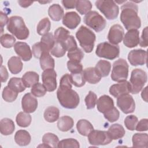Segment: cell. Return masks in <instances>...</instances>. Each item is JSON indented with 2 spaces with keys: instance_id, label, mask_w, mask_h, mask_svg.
Here are the masks:
<instances>
[{
  "instance_id": "c3c4849f",
  "label": "cell",
  "mask_w": 148,
  "mask_h": 148,
  "mask_svg": "<svg viewBox=\"0 0 148 148\" xmlns=\"http://www.w3.org/2000/svg\"><path fill=\"white\" fill-rule=\"evenodd\" d=\"M40 42L43 44H44L50 51L51 49H52L55 43L56 40L53 34L49 32L42 36L40 39Z\"/></svg>"
},
{
  "instance_id": "11a10c76",
  "label": "cell",
  "mask_w": 148,
  "mask_h": 148,
  "mask_svg": "<svg viewBox=\"0 0 148 148\" xmlns=\"http://www.w3.org/2000/svg\"><path fill=\"white\" fill-rule=\"evenodd\" d=\"M148 128V120L147 119H141L138 122L135 130L138 131H146Z\"/></svg>"
},
{
  "instance_id": "d6986e66",
  "label": "cell",
  "mask_w": 148,
  "mask_h": 148,
  "mask_svg": "<svg viewBox=\"0 0 148 148\" xmlns=\"http://www.w3.org/2000/svg\"><path fill=\"white\" fill-rule=\"evenodd\" d=\"M80 21V16L75 12H66L62 18V24L71 29L76 28Z\"/></svg>"
},
{
  "instance_id": "277c9868",
  "label": "cell",
  "mask_w": 148,
  "mask_h": 148,
  "mask_svg": "<svg viewBox=\"0 0 148 148\" xmlns=\"http://www.w3.org/2000/svg\"><path fill=\"white\" fill-rule=\"evenodd\" d=\"M76 37L82 48L86 53H91L94 46L96 36L95 34L87 27L82 25L76 33Z\"/></svg>"
},
{
  "instance_id": "e0dca14e",
  "label": "cell",
  "mask_w": 148,
  "mask_h": 148,
  "mask_svg": "<svg viewBox=\"0 0 148 148\" xmlns=\"http://www.w3.org/2000/svg\"><path fill=\"white\" fill-rule=\"evenodd\" d=\"M16 53L24 61H28L32 58V54L29 46L23 42H17L14 46Z\"/></svg>"
},
{
  "instance_id": "484cf974",
  "label": "cell",
  "mask_w": 148,
  "mask_h": 148,
  "mask_svg": "<svg viewBox=\"0 0 148 148\" xmlns=\"http://www.w3.org/2000/svg\"><path fill=\"white\" fill-rule=\"evenodd\" d=\"M15 129V125L13 120L8 118L2 119L0 121V131L3 135L12 134Z\"/></svg>"
},
{
  "instance_id": "74e56055",
  "label": "cell",
  "mask_w": 148,
  "mask_h": 148,
  "mask_svg": "<svg viewBox=\"0 0 148 148\" xmlns=\"http://www.w3.org/2000/svg\"><path fill=\"white\" fill-rule=\"evenodd\" d=\"M76 8L80 14H86L90 12L92 8V4L90 1L79 0L76 2Z\"/></svg>"
},
{
  "instance_id": "44dd1931",
  "label": "cell",
  "mask_w": 148,
  "mask_h": 148,
  "mask_svg": "<svg viewBox=\"0 0 148 148\" xmlns=\"http://www.w3.org/2000/svg\"><path fill=\"white\" fill-rule=\"evenodd\" d=\"M83 73L85 80L90 84H96L101 79V76L98 74L95 68H87L83 71Z\"/></svg>"
},
{
  "instance_id": "9c48e42d",
  "label": "cell",
  "mask_w": 148,
  "mask_h": 148,
  "mask_svg": "<svg viewBox=\"0 0 148 148\" xmlns=\"http://www.w3.org/2000/svg\"><path fill=\"white\" fill-rule=\"evenodd\" d=\"M84 23L95 32L102 31L106 27L105 18L96 11H90L84 17Z\"/></svg>"
},
{
  "instance_id": "5b68a950",
  "label": "cell",
  "mask_w": 148,
  "mask_h": 148,
  "mask_svg": "<svg viewBox=\"0 0 148 148\" xmlns=\"http://www.w3.org/2000/svg\"><path fill=\"white\" fill-rule=\"evenodd\" d=\"M95 6L108 20H114L119 15V6L113 1L98 0L95 2Z\"/></svg>"
},
{
  "instance_id": "94428289",
  "label": "cell",
  "mask_w": 148,
  "mask_h": 148,
  "mask_svg": "<svg viewBox=\"0 0 148 148\" xmlns=\"http://www.w3.org/2000/svg\"><path fill=\"white\" fill-rule=\"evenodd\" d=\"M18 3L20 6L23 8H27L31 5L34 3V2L29 1H18Z\"/></svg>"
},
{
  "instance_id": "2e32d148",
  "label": "cell",
  "mask_w": 148,
  "mask_h": 148,
  "mask_svg": "<svg viewBox=\"0 0 148 148\" xmlns=\"http://www.w3.org/2000/svg\"><path fill=\"white\" fill-rule=\"evenodd\" d=\"M21 106L24 112L30 113L34 112L38 107V101L31 93L25 94L21 99Z\"/></svg>"
},
{
  "instance_id": "91938a15",
  "label": "cell",
  "mask_w": 148,
  "mask_h": 148,
  "mask_svg": "<svg viewBox=\"0 0 148 148\" xmlns=\"http://www.w3.org/2000/svg\"><path fill=\"white\" fill-rule=\"evenodd\" d=\"M8 72L7 71L5 66L2 65L1 68V82H5L8 78Z\"/></svg>"
},
{
  "instance_id": "4316f807",
  "label": "cell",
  "mask_w": 148,
  "mask_h": 148,
  "mask_svg": "<svg viewBox=\"0 0 148 148\" xmlns=\"http://www.w3.org/2000/svg\"><path fill=\"white\" fill-rule=\"evenodd\" d=\"M76 128L78 132L84 136H88L91 131L94 130L91 123L87 120L80 119L76 124Z\"/></svg>"
},
{
  "instance_id": "f546056e",
  "label": "cell",
  "mask_w": 148,
  "mask_h": 148,
  "mask_svg": "<svg viewBox=\"0 0 148 148\" xmlns=\"http://www.w3.org/2000/svg\"><path fill=\"white\" fill-rule=\"evenodd\" d=\"M74 121L72 117L68 116H64L61 117L57 122V127L58 129L63 132H66L73 127Z\"/></svg>"
},
{
  "instance_id": "836d02e7",
  "label": "cell",
  "mask_w": 148,
  "mask_h": 148,
  "mask_svg": "<svg viewBox=\"0 0 148 148\" xmlns=\"http://www.w3.org/2000/svg\"><path fill=\"white\" fill-rule=\"evenodd\" d=\"M39 60L40 67L43 71L48 69H54L55 66L54 60L50 56L49 53L43 54Z\"/></svg>"
},
{
  "instance_id": "603a6c76",
  "label": "cell",
  "mask_w": 148,
  "mask_h": 148,
  "mask_svg": "<svg viewBox=\"0 0 148 148\" xmlns=\"http://www.w3.org/2000/svg\"><path fill=\"white\" fill-rule=\"evenodd\" d=\"M31 139L29 133L23 130L17 131L14 135V140L16 143L21 146H24L29 145L31 142Z\"/></svg>"
},
{
  "instance_id": "ffe728a7",
  "label": "cell",
  "mask_w": 148,
  "mask_h": 148,
  "mask_svg": "<svg viewBox=\"0 0 148 148\" xmlns=\"http://www.w3.org/2000/svg\"><path fill=\"white\" fill-rule=\"evenodd\" d=\"M96 104L98 110L102 113H105L114 106L113 99L107 95L101 96L97 99Z\"/></svg>"
},
{
  "instance_id": "9f6ffc18",
  "label": "cell",
  "mask_w": 148,
  "mask_h": 148,
  "mask_svg": "<svg viewBox=\"0 0 148 148\" xmlns=\"http://www.w3.org/2000/svg\"><path fill=\"white\" fill-rule=\"evenodd\" d=\"M139 44L143 47H146L147 46V27H146L143 29Z\"/></svg>"
},
{
  "instance_id": "7bdbcfd3",
  "label": "cell",
  "mask_w": 148,
  "mask_h": 148,
  "mask_svg": "<svg viewBox=\"0 0 148 148\" xmlns=\"http://www.w3.org/2000/svg\"><path fill=\"white\" fill-rule=\"evenodd\" d=\"M0 42L1 45L5 48H10L14 46L16 42L15 38L10 34H5L1 36Z\"/></svg>"
},
{
  "instance_id": "f6af8a7d",
  "label": "cell",
  "mask_w": 148,
  "mask_h": 148,
  "mask_svg": "<svg viewBox=\"0 0 148 148\" xmlns=\"http://www.w3.org/2000/svg\"><path fill=\"white\" fill-rule=\"evenodd\" d=\"M50 52L53 56L59 58L63 57L65 55L66 53V50L65 49L61 42L56 41L53 47L50 50Z\"/></svg>"
},
{
  "instance_id": "83f0119b",
  "label": "cell",
  "mask_w": 148,
  "mask_h": 148,
  "mask_svg": "<svg viewBox=\"0 0 148 148\" xmlns=\"http://www.w3.org/2000/svg\"><path fill=\"white\" fill-rule=\"evenodd\" d=\"M8 66L10 72L13 74L20 73L23 69V63L20 57H12L8 62Z\"/></svg>"
},
{
  "instance_id": "ac0fdd59",
  "label": "cell",
  "mask_w": 148,
  "mask_h": 148,
  "mask_svg": "<svg viewBox=\"0 0 148 148\" xmlns=\"http://www.w3.org/2000/svg\"><path fill=\"white\" fill-rule=\"evenodd\" d=\"M139 32L138 29H130L123 37L124 45L128 47H136L139 43Z\"/></svg>"
},
{
  "instance_id": "4fadbf2b",
  "label": "cell",
  "mask_w": 148,
  "mask_h": 148,
  "mask_svg": "<svg viewBox=\"0 0 148 148\" xmlns=\"http://www.w3.org/2000/svg\"><path fill=\"white\" fill-rule=\"evenodd\" d=\"M128 60L133 66L143 65L146 63L147 51L142 49L132 50L128 53Z\"/></svg>"
},
{
  "instance_id": "bcb514c9",
  "label": "cell",
  "mask_w": 148,
  "mask_h": 148,
  "mask_svg": "<svg viewBox=\"0 0 148 148\" xmlns=\"http://www.w3.org/2000/svg\"><path fill=\"white\" fill-rule=\"evenodd\" d=\"M31 91V94L35 97H41L46 94L47 90L43 84L37 83L32 87Z\"/></svg>"
},
{
  "instance_id": "ee69618b",
  "label": "cell",
  "mask_w": 148,
  "mask_h": 148,
  "mask_svg": "<svg viewBox=\"0 0 148 148\" xmlns=\"http://www.w3.org/2000/svg\"><path fill=\"white\" fill-rule=\"evenodd\" d=\"M68 57L71 61L80 62L84 57V53L80 48H76L72 50L69 51L67 54Z\"/></svg>"
},
{
  "instance_id": "f1b7e54d",
  "label": "cell",
  "mask_w": 148,
  "mask_h": 148,
  "mask_svg": "<svg viewBox=\"0 0 148 148\" xmlns=\"http://www.w3.org/2000/svg\"><path fill=\"white\" fill-rule=\"evenodd\" d=\"M39 79V75L34 71L27 72L22 77V80L26 87H32L34 84L38 83Z\"/></svg>"
},
{
  "instance_id": "6125c7cd",
  "label": "cell",
  "mask_w": 148,
  "mask_h": 148,
  "mask_svg": "<svg viewBox=\"0 0 148 148\" xmlns=\"http://www.w3.org/2000/svg\"><path fill=\"white\" fill-rule=\"evenodd\" d=\"M147 86H146L144 90H142L141 93V96L142 99L145 101V102H147Z\"/></svg>"
},
{
  "instance_id": "1f68e13d",
  "label": "cell",
  "mask_w": 148,
  "mask_h": 148,
  "mask_svg": "<svg viewBox=\"0 0 148 148\" xmlns=\"http://www.w3.org/2000/svg\"><path fill=\"white\" fill-rule=\"evenodd\" d=\"M95 68L101 77H106L110 72L111 64L108 61L99 60L97 63Z\"/></svg>"
},
{
  "instance_id": "3957f363",
  "label": "cell",
  "mask_w": 148,
  "mask_h": 148,
  "mask_svg": "<svg viewBox=\"0 0 148 148\" xmlns=\"http://www.w3.org/2000/svg\"><path fill=\"white\" fill-rule=\"evenodd\" d=\"M7 29L18 39L25 40L29 36V31L21 17L14 16L9 18Z\"/></svg>"
},
{
  "instance_id": "680465c9",
  "label": "cell",
  "mask_w": 148,
  "mask_h": 148,
  "mask_svg": "<svg viewBox=\"0 0 148 148\" xmlns=\"http://www.w3.org/2000/svg\"><path fill=\"white\" fill-rule=\"evenodd\" d=\"M77 1H62L61 2L65 8L69 9H73L76 7Z\"/></svg>"
},
{
  "instance_id": "816d5d0a",
  "label": "cell",
  "mask_w": 148,
  "mask_h": 148,
  "mask_svg": "<svg viewBox=\"0 0 148 148\" xmlns=\"http://www.w3.org/2000/svg\"><path fill=\"white\" fill-rule=\"evenodd\" d=\"M80 147L79 142L73 138H68L63 139L59 142L58 147Z\"/></svg>"
},
{
  "instance_id": "ab89813d",
  "label": "cell",
  "mask_w": 148,
  "mask_h": 148,
  "mask_svg": "<svg viewBox=\"0 0 148 148\" xmlns=\"http://www.w3.org/2000/svg\"><path fill=\"white\" fill-rule=\"evenodd\" d=\"M18 95V92H15L8 86L5 87L2 91V98L8 102H12L16 100Z\"/></svg>"
},
{
  "instance_id": "b9f144b4",
  "label": "cell",
  "mask_w": 148,
  "mask_h": 148,
  "mask_svg": "<svg viewBox=\"0 0 148 148\" xmlns=\"http://www.w3.org/2000/svg\"><path fill=\"white\" fill-rule=\"evenodd\" d=\"M72 84L77 87H80L85 84L86 80L84 77L83 71L76 73H71L70 75Z\"/></svg>"
},
{
  "instance_id": "7dc6e473",
  "label": "cell",
  "mask_w": 148,
  "mask_h": 148,
  "mask_svg": "<svg viewBox=\"0 0 148 148\" xmlns=\"http://www.w3.org/2000/svg\"><path fill=\"white\" fill-rule=\"evenodd\" d=\"M84 101L87 109H93L97 103V96L94 92L90 91L88 94L86 95Z\"/></svg>"
},
{
  "instance_id": "9a60e30c",
  "label": "cell",
  "mask_w": 148,
  "mask_h": 148,
  "mask_svg": "<svg viewBox=\"0 0 148 148\" xmlns=\"http://www.w3.org/2000/svg\"><path fill=\"white\" fill-rule=\"evenodd\" d=\"M130 92L131 84L129 82L126 80L113 84L109 88V93L112 96L116 98H118L122 95L128 94Z\"/></svg>"
},
{
  "instance_id": "f907efd6",
  "label": "cell",
  "mask_w": 148,
  "mask_h": 148,
  "mask_svg": "<svg viewBox=\"0 0 148 148\" xmlns=\"http://www.w3.org/2000/svg\"><path fill=\"white\" fill-rule=\"evenodd\" d=\"M138 122V117L134 115L127 116L125 118V120L124 121L126 128L130 131H134L135 130Z\"/></svg>"
},
{
  "instance_id": "8fae6325",
  "label": "cell",
  "mask_w": 148,
  "mask_h": 148,
  "mask_svg": "<svg viewBox=\"0 0 148 148\" xmlns=\"http://www.w3.org/2000/svg\"><path fill=\"white\" fill-rule=\"evenodd\" d=\"M117 105L120 110L125 114H129L134 112L135 109V103L132 97L125 94L117 98Z\"/></svg>"
},
{
  "instance_id": "52a82bcc",
  "label": "cell",
  "mask_w": 148,
  "mask_h": 148,
  "mask_svg": "<svg viewBox=\"0 0 148 148\" xmlns=\"http://www.w3.org/2000/svg\"><path fill=\"white\" fill-rule=\"evenodd\" d=\"M95 54L99 57L105 58L108 60H114L119 57L120 48L118 45H114L104 42L97 45Z\"/></svg>"
},
{
  "instance_id": "7a4b0ae2",
  "label": "cell",
  "mask_w": 148,
  "mask_h": 148,
  "mask_svg": "<svg viewBox=\"0 0 148 148\" xmlns=\"http://www.w3.org/2000/svg\"><path fill=\"white\" fill-rule=\"evenodd\" d=\"M57 96L61 105L66 109H75L80 102L79 96L72 89V86L60 84L57 91Z\"/></svg>"
},
{
  "instance_id": "db71d44e",
  "label": "cell",
  "mask_w": 148,
  "mask_h": 148,
  "mask_svg": "<svg viewBox=\"0 0 148 148\" xmlns=\"http://www.w3.org/2000/svg\"><path fill=\"white\" fill-rule=\"evenodd\" d=\"M67 68L71 73H76L83 71V66L82 64L73 61L69 60L67 62Z\"/></svg>"
},
{
  "instance_id": "e575fe53",
  "label": "cell",
  "mask_w": 148,
  "mask_h": 148,
  "mask_svg": "<svg viewBox=\"0 0 148 148\" xmlns=\"http://www.w3.org/2000/svg\"><path fill=\"white\" fill-rule=\"evenodd\" d=\"M31 116L27 112H19L16 118V121L18 126L21 127H27L31 123Z\"/></svg>"
},
{
  "instance_id": "8d00e7d4",
  "label": "cell",
  "mask_w": 148,
  "mask_h": 148,
  "mask_svg": "<svg viewBox=\"0 0 148 148\" xmlns=\"http://www.w3.org/2000/svg\"><path fill=\"white\" fill-rule=\"evenodd\" d=\"M32 52L35 58H40L43 54L49 53L50 50L44 44L40 42L35 43L32 46Z\"/></svg>"
},
{
  "instance_id": "7c38bea8",
  "label": "cell",
  "mask_w": 148,
  "mask_h": 148,
  "mask_svg": "<svg viewBox=\"0 0 148 148\" xmlns=\"http://www.w3.org/2000/svg\"><path fill=\"white\" fill-rule=\"evenodd\" d=\"M57 73L54 69L45 70L42 74V79L47 91L51 92L57 88Z\"/></svg>"
},
{
  "instance_id": "4dcf8cb0",
  "label": "cell",
  "mask_w": 148,
  "mask_h": 148,
  "mask_svg": "<svg viewBox=\"0 0 148 148\" xmlns=\"http://www.w3.org/2000/svg\"><path fill=\"white\" fill-rule=\"evenodd\" d=\"M59 116L60 110L55 106H49L47 108L43 114L45 120L49 123H54L58 120Z\"/></svg>"
},
{
  "instance_id": "7402d4cb",
  "label": "cell",
  "mask_w": 148,
  "mask_h": 148,
  "mask_svg": "<svg viewBox=\"0 0 148 148\" xmlns=\"http://www.w3.org/2000/svg\"><path fill=\"white\" fill-rule=\"evenodd\" d=\"M107 132L112 140H117L122 138L125 133L124 127L119 124L112 125Z\"/></svg>"
},
{
  "instance_id": "d6a6232c",
  "label": "cell",
  "mask_w": 148,
  "mask_h": 148,
  "mask_svg": "<svg viewBox=\"0 0 148 148\" xmlns=\"http://www.w3.org/2000/svg\"><path fill=\"white\" fill-rule=\"evenodd\" d=\"M8 86L18 93L24 91L26 88L22 80V79L16 77H12L9 80L8 83Z\"/></svg>"
},
{
  "instance_id": "5bb4252c",
  "label": "cell",
  "mask_w": 148,
  "mask_h": 148,
  "mask_svg": "<svg viewBox=\"0 0 148 148\" xmlns=\"http://www.w3.org/2000/svg\"><path fill=\"white\" fill-rule=\"evenodd\" d=\"M124 34L123 28L119 24H114L110 27L109 31L108 39L111 44L117 45L123 39Z\"/></svg>"
},
{
  "instance_id": "d4e9b609",
  "label": "cell",
  "mask_w": 148,
  "mask_h": 148,
  "mask_svg": "<svg viewBox=\"0 0 148 148\" xmlns=\"http://www.w3.org/2000/svg\"><path fill=\"white\" fill-rule=\"evenodd\" d=\"M64 10L58 3L51 5L48 9V14L51 20L56 21H60L64 17Z\"/></svg>"
},
{
  "instance_id": "f5cc1de1",
  "label": "cell",
  "mask_w": 148,
  "mask_h": 148,
  "mask_svg": "<svg viewBox=\"0 0 148 148\" xmlns=\"http://www.w3.org/2000/svg\"><path fill=\"white\" fill-rule=\"evenodd\" d=\"M70 35L69 31L66 29L61 27L58 28L54 32V39L56 41L61 42L64 40L68 35Z\"/></svg>"
},
{
  "instance_id": "d590c367",
  "label": "cell",
  "mask_w": 148,
  "mask_h": 148,
  "mask_svg": "<svg viewBox=\"0 0 148 148\" xmlns=\"http://www.w3.org/2000/svg\"><path fill=\"white\" fill-rule=\"evenodd\" d=\"M59 142L58 136L51 132L46 133L42 137L43 143L49 147H58Z\"/></svg>"
},
{
  "instance_id": "f35d334b",
  "label": "cell",
  "mask_w": 148,
  "mask_h": 148,
  "mask_svg": "<svg viewBox=\"0 0 148 148\" xmlns=\"http://www.w3.org/2000/svg\"><path fill=\"white\" fill-rule=\"evenodd\" d=\"M51 23L48 18H43L38 23L37 25V32L40 35H44L47 33L50 29Z\"/></svg>"
},
{
  "instance_id": "6f0895ef",
  "label": "cell",
  "mask_w": 148,
  "mask_h": 148,
  "mask_svg": "<svg viewBox=\"0 0 148 148\" xmlns=\"http://www.w3.org/2000/svg\"><path fill=\"white\" fill-rule=\"evenodd\" d=\"M9 18L8 17V16L3 13L2 11L0 12V24H1V34H2L3 33V27L8 23Z\"/></svg>"
},
{
  "instance_id": "60d3db41",
  "label": "cell",
  "mask_w": 148,
  "mask_h": 148,
  "mask_svg": "<svg viewBox=\"0 0 148 148\" xmlns=\"http://www.w3.org/2000/svg\"><path fill=\"white\" fill-rule=\"evenodd\" d=\"M60 42L62 43L66 51H69L77 47L76 42L72 35H68L64 40Z\"/></svg>"
},
{
  "instance_id": "ba28073f",
  "label": "cell",
  "mask_w": 148,
  "mask_h": 148,
  "mask_svg": "<svg viewBox=\"0 0 148 148\" xmlns=\"http://www.w3.org/2000/svg\"><path fill=\"white\" fill-rule=\"evenodd\" d=\"M128 63L123 58L114 61L111 73L112 79L117 82L126 80L128 76Z\"/></svg>"
},
{
  "instance_id": "8992f818",
  "label": "cell",
  "mask_w": 148,
  "mask_h": 148,
  "mask_svg": "<svg viewBox=\"0 0 148 148\" xmlns=\"http://www.w3.org/2000/svg\"><path fill=\"white\" fill-rule=\"evenodd\" d=\"M147 76L145 71L141 69H134L131 75V92L133 94H138L143 88L147 82Z\"/></svg>"
},
{
  "instance_id": "cb8c5ba5",
  "label": "cell",
  "mask_w": 148,
  "mask_h": 148,
  "mask_svg": "<svg viewBox=\"0 0 148 148\" xmlns=\"http://www.w3.org/2000/svg\"><path fill=\"white\" fill-rule=\"evenodd\" d=\"M148 135L146 133H136L132 136V147L139 148L147 147Z\"/></svg>"
},
{
  "instance_id": "30bf717a",
  "label": "cell",
  "mask_w": 148,
  "mask_h": 148,
  "mask_svg": "<svg viewBox=\"0 0 148 148\" xmlns=\"http://www.w3.org/2000/svg\"><path fill=\"white\" fill-rule=\"evenodd\" d=\"M88 140L91 145L95 146L106 145L112 141L108 132L94 130L88 135Z\"/></svg>"
},
{
  "instance_id": "6da1fadb",
  "label": "cell",
  "mask_w": 148,
  "mask_h": 148,
  "mask_svg": "<svg viewBox=\"0 0 148 148\" xmlns=\"http://www.w3.org/2000/svg\"><path fill=\"white\" fill-rule=\"evenodd\" d=\"M120 20L127 30L138 29L141 26L138 6L133 1L127 2L121 8Z\"/></svg>"
},
{
  "instance_id": "681fc988",
  "label": "cell",
  "mask_w": 148,
  "mask_h": 148,
  "mask_svg": "<svg viewBox=\"0 0 148 148\" xmlns=\"http://www.w3.org/2000/svg\"><path fill=\"white\" fill-rule=\"evenodd\" d=\"M105 118L110 123L117 121L120 116V113L116 108L113 106L112 109L103 113Z\"/></svg>"
}]
</instances>
